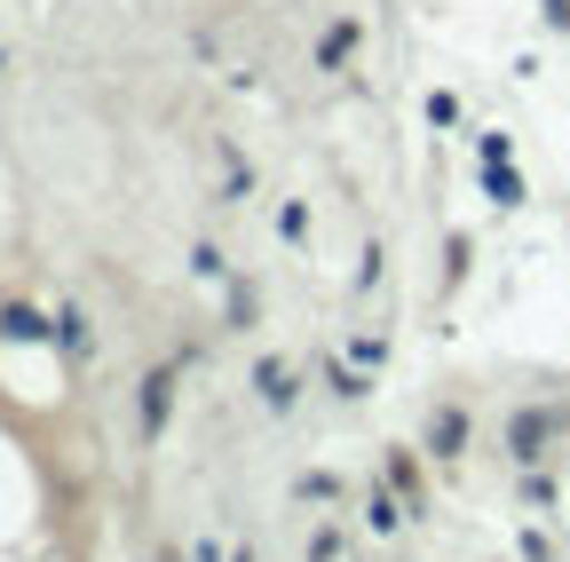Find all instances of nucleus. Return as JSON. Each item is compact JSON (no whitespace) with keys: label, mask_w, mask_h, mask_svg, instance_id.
Listing matches in <instances>:
<instances>
[{"label":"nucleus","mask_w":570,"mask_h":562,"mask_svg":"<svg viewBox=\"0 0 570 562\" xmlns=\"http://www.w3.org/2000/svg\"><path fill=\"white\" fill-rule=\"evenodd\" d=\"M562 428H570V412H554V404H531V412H515V420H508V452H515L523 467H539V460H547V444H554Z\"/></svg>","instance_id":"nucleus-1"},{"label":"nucleus","mask_w":570,"mask_h":562,"mask_svg":"<svg viewBox=\"0 0 570 562\" xmlns=\"http://www.w3.org/2000/svg\"><path fill=\"white\" fill-rule=\"evenodd\" d=\"M254 396H262L269 412H294V396H302L294 365H285V357H262V365H254Z\"/></svg>","instance_id":"nucleus-2"},{"label":"nucleus","mask_w":570,"mask_h":562,"mask_svg":"<svg viewBox=\"0 0 570 562\" xmlns=\"http://www.w3.org/2000/svg\"><path fill=\"white\" fill-rule=\"evenodd\" d=\"M428 452H436V460H460V452H468V412H460V404H436V412H428Z\"/></svg>","instance_id":"nucleus-3"},{"label":"nucleus","mask_w":570,"mask_h":562,"mask_svg":"<svg viewBox=\"0 0 570 562\" xmlns=\"http://www.w3.org/2000/svg\"><path fill=\"white\" fill-rule=\"evenodd\" d=\"M175 381H183L175 365H159L151 381H142V436H159V428H167V412H175Z\"/></svg>","instance_id":"nucleus-4"},{"label":"nucleus","mask_w":570,"mask_h":562,"mask_svg":"<svg viewBox=\"0 0 570 562\" xmlns=\"http://www.w3.org/2000/svg\"><path fill=\"white\" fill-rule=\"evenodd\" d=\"M0 341H56V317H40L32 302H0Z\"/></svg>","instance_id":"nucleus-5"},{"label":"nucleus","mask_w":570,"mask_h":562,"mask_svg":"<svg viewBox=\"0 0 570 562\" xmlns=\"http://www.w3.org/2000/svg\"><path fill=\"white\" fill-rule=\"evenodd\" d=\"M56 341H63V357H88V309H56Z\"/></svg>","instance_id":"nucleus-6"},{"label":"nucleus","mask_w":570,"mask_h":562,"mask_svg":"<svg viewBox=\"0 0 570 562\" xmlns=\"http://www.w3.org/2000/svg\"><path fill=\"white\" fill-rule=\"evenodd\" d=\"M483 183H491V198H499V206H523V175H515L508 159H499V167H483Z\"/></svg>","instance_id":"nucleus-7"},{"label":"nucleus","mask_w":570,"mask_h":562,"mask_svg":"<svg viewBox=\"0 0 570 562\" xmlns=\"http://www.w3.org/2000/svg\"><path fill=\"white\" fill-rule=\"evenodd\" d=\"M365 523H373V531H381V539H389V531H396V523H404V515H396V500H389V491H381V483H373V491H365Z\"/></svg>","instance_id":"nucleus-8"},{"label":"nucleus","mask_w":570,"mask_h":562,"mask_svg":"<svg viewBox=\"0 0 570 562\" xmlns=\"http://www.w3.org/2000/svg\"><path fill=\"white\" fill-rule=\"evenodd\" d=\"M348 48H356V17L325 32V48H317V63H325V72H333V63H348Z\"/></svg>","instance_id":"nucleus-9"},{"label":"nucleus","mask_w":570,"mask_h":562,"mask_svg":"<svg viewBox=\"0 0 570 562\" xmlns=\"http://www.w3.org/2000/svg\"><path fill=\"white\" fill-rule=\"evenodd\" d=\"M190 277H230V254L223 246H190Z\"/></svg>","instance_id":"nucleus-10"},{"label":"nucleus","mask_w":570,"mask_h":562,"mask_svg":"<svg viewBox=\"0 0 570 562\" xmlns=\"http://www.w3.org/2000/svg\"><path fill=\"white\" fill-rule=\"evenodd\" d=\"M254 309H262V302H254V286H246V277H230V325H238V333L254 325Z\"/></svg>","instance_id":"nucleus-11"},{"label":"nucleus","mask_w":570,"mask_h":562,"mask_svg":"<svg viewBox=\"0 0 570 562\" xmlns=\"http://www.w3.org/2000/svg\"><path fill=\"white\" fill-rule=\"evenodd\" d=\"M475 151H483V167H499V159H515V144H508V135H475Z\"/></svg>","instance_id":"nucleus-12"},{"label":"nucleus","mask_w":570,"mask_h":562,"mask_svg":"<svg viewBox=\"0 0 570 562\" xmlns=\"http://www.w3.org/2000/svg\"><path fill=\"white\" fill-rule=\"evenodd\" d=\"M539 17H547V32H570V0H539Z\"/></svg>","instance_id":"nucleus-13"},{"label":"nucleus","mask_w":570,"mask_h":562,"mask_svg":"<svg viewBox=\"0 0 570 562\" xmlns=\"http://www.w3.org/2000/svg\"><path fill=\"white\" fill-rule=\"evenodd\" d=\"M523 562H554V554H547V539H539V531H523Z\"/></svg>","instance_id":"nucleus-14"},{"label":"nucleus","mask_w":570,"mask_h":562,"mask_svg":"<svg viewBox=\"0 0 570 562\" xmlns=\"http://www.w3.org/2000/svg\"><path fill=\"white\" fill-rule=\"evenodd\" d=\"M238 562H254V546H238Z\"/></svg>","instance_id":"nucleus-15"},{"label":"nucleus","mask_w":570,"mask_h":562,"mask_svg":"<svg viewBox=\"0 0 570 562\" xmlns=\"http://www.w3.org/2000/svg\"><path fill=\"white\" fill-rule=\"evenodd\" d=\"M0 63H9V56H0Z\"/></svg>","instance_id":"nucleus-16"}]
</instances>
